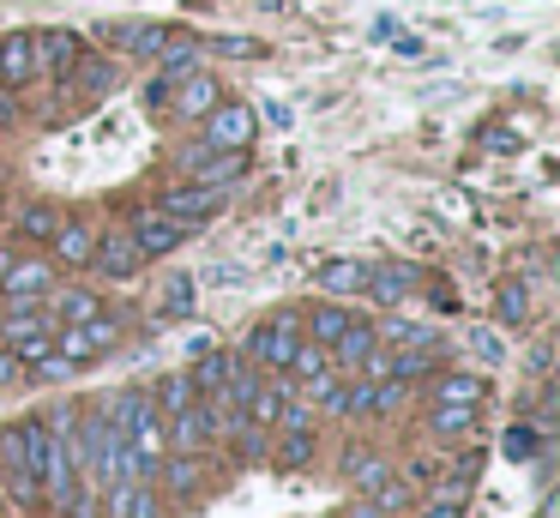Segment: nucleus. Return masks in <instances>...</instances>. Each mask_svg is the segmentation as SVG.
<instances>
[{
  "label": "nucleus",
  "instance_id": "obj_1",
  "mask_svg": "<svg viewBox=\"0 0 560 518\" xmlns=\"http://www.w3.org/2000/svg\"><path fill=\"white\" fill-rule=\"evenodd\" d=\"M295 344H302V313H271L247 332V361L254 368H290Z\"/></svg>",
  "mask_w": 560,
  "mask_h": 518
},
{
  "label": "nucleus",
  "instance_id": "obj_2",
  "mask_svg": "<svg viewBox=\"0 0 560 518\" xmlns=\"http://www.w3.org/2000/svg\"><path fill=\"white\" fill-rule=\"evenodd\" d=\"M175 169H182L187 181H206V187H235V181L247 175V151H211L206 139H194V145L175 151Z\"/></svg>",
  "mask_w": 560,
  "mask_h": 518
},
{
  "label": "nucleus",
  "instance_id": "obj_3",
  "mask_svg": "<svg viewBox=\"0 0 560 518\" xmlns=\"http://www.w3.org/2000/svg\"><path fill=\"white\" fill-rule=\"evenodd\" d=\"M254 133H259V115L247 103H235V96H223V103L199 120V139H206L211 151H247Z\"/></svg>",
  "mask_w": 560,
  "mask_h": 518
},
{
  "label": "nucleus",
  "instance_id": "obj_4",
  "mask_svg": "<svg viewBox=\"0 0 560 518\" xmlns=\"http://www.w3.org/2000/svg\"><path fill=\"white\" fill-rule=\"evenodd\" d=\"M223 199H230V187H206V181H175V187L163 193L158 205L175 217V223L199 229V223H211V217L223 211Z\"/></svg>",
  "mask_w": 560,
  "mask_h": 518
},
{
  "label": "nucleus",
  "instance_id": "obj_5",
  "mask_svg": "<svg viewBox=\"0 0 560 518\" xmlns=\"http://www.w3.org/2000/svg\"><path fill=\"white\" fill-rule=\"evenodd\" d=\"M218 103H223V79L211 67H194L187 79L170 84V115L175 120H206Z\"/></svg>",
  "mask_w": 560,
  "mask_h": 518
},
{
  "label": "nucleus",
  "instance_id": "obj_6",
  "mask_svg": "<svg viewBox=\"0 0 560 518\" xmlns=\"http://www.w3.org/2000/svg\"><path fill=\"white\" fill-rule=\"evenodd\" d=\"M103 518H163V488L151 476H121L103 488Z\"/></svg>",
  "mask_w": 560,
  "mask_h": 518
},
{
  "label": "nucleus",
  "instance_id": "obj_7",
  "mask_svg": "<svg viewBox=\"0 0 560 518\" xmlns=\"http://www.w3.org/2000/svg\"><path fill=\"white\" fill-rule=\"evenodd\" d=\"M145 265V253L133 248V235H127V223L115 229H97V248H91V272L109 277V284H127V277Z\"/></svg>",
  "mask_w": 560,
  "mask_h": 518
},
{
  "label": "nucleus",
  "instance_id": "obj_8",
  "mask_svg": "<svg viewBox=\"0 0 560 518\" xmlns=\"http://www.w3.org/2000/svg\"><path fill=\"white\" fill-rule=\"evenodd\" d=\"M31 79H43L37 31H7L0 36V91H31Z\"/></svg>",
  "mask_w": 560,
  "mask_h": 518
},
{
  "label": "nucleus",
  "instance_id": "obj_9",
  "mask_svg": "<svg viewBox=\"0 0 560 518\" xmlns=\"http://www.w3.org/2000/svg\"><path fill=\"white\" fill-rule=\"evenodd\" d=\"M416 284H422V265H410V260H386V265H368L362 296L374 301V308H404V301L416 296Z\"/></svg>",
  "mask_w": 560,
  "mask_h": 518
},
{
  "label": "nucleus",
  "instance_id": "obj_10",
  "mask_svg": "<svg viewBox=\"0 0 560 518\" xmlns=\"http://www.w3.org/2000/svg\"><path fill=\"white\" fill-rule=\"evenodd\" d=\"M97 31H103V43H109L115 55H127V60H158L163 36H170L175 24H151V19H121V24H97Z\"/></svg>",
  "mask_w": 560,
  "mask_h": 518
},
{
  "label": "nucleus",
  "instance_id": "obj_11",
  "mask_svg": "<svg viewBox=\"0 0 560 518\" xmlns=\"http://www.w3.org/2000/svg\"><path fill=\"white\" fill-rule=\"evenodd\" d=\"M127 235H133V248L145 253V260H163V253H175L187 241V223H175L163 205H151V211H139L133 223H127Z\"/></svg>",
  "mask_w": 560,
  "mask_h": 518
},
{
  "label": "nucleus",
  "instance_id": "obj_12",
  "mask_svg": "<svg viewBox=\"0 0 560 518\" xmlns=\"http://www.w3.org/2000/svg\"><path fill=\"white\" fill-rule=\"evenodd\" d=\"M55 289V265L49 260H25V253H13V265L0 272V296L7 301H43Z\"/></svg>",
  "mask_w": 560,
  "mask_h": 518
},
{
  "label": "nucleus",
  "instance_id": "obj_13",
  "mask_svg": "<svg viewBox=\"0 0 560 518\" xmlns=\"http://www.w3.org/2000/svg\"><path fill=\"white\" fill-rule=\"evenodd\" d=\"M55 248V265H73V272H85L91 265V248H97V223H85V217H61V229L49 235Z\"/></svg>",
  "mask_w": 560,
  "mask_h": 518
},
{
  "label": "nucleus",
  "instance_id": "obj_14",
  "mask_svg": "<svg viewBox=\"0 0 560 518\" xmlns=\"http://www.w3.org/2000/svg\"><path fill=\"white\" fill-rule=\"evenodd\" d=\"M79 55H85V48H79V31H67V24H49V31H37V60H43V79H67Z\"/></svg>",
  "mask_w": 560,
  "mask_h": 518
},
{
  "label": "nucleus",
  "instance_id": "obj_15",
  "mask_svg": "<svg viewBox=\"0 0 560 518\" xmlns=\"http://www.w3.org/2000/svg\"><path fill=\"white\" fill-rule=\"evenodd\" d=\"M158 67H163V79H187L194 67H206V43L199 36H187V31H170L163 36V48H158Z\"/></svg>",
  "mask_w": 560,
  "mask_h": 518
},
{
  "label": "nucleus",
  "instance_id": "obj_16",
  "mask_svg": "<svg viewBox=\"0 0 560 518\" xmlns=\"http://www.w3.org/2000/svg\"><path fill=\"white\" fill-rule=\"evenodd\" d=\"M314 284H319V296L350 301V296H362V284H368V260H326L314 272Z\"/></svg>",
  "mask_w": 560,
  "mask_h": 518
},
{
  "label": "nucleus",
  "instance_id": "obj_17",
  "mask_svg": "<svg viewBox=\"0 0 560 518\" xmlns=\"http://www.w3.org/2000/svg\"><path fill=\"white\" fill-rule=\"evenodd\" d=\"M374 349H380V332H374L368 320H355L350 332H343L338 344H331V356H338V368H331V373H362Z\"/></svg>",
  "mask_w": 560,
  "mask_h": 518
},
{
  "label": "nucleus",
  "instance_id": "obj_18",
  "mask_svg": "<svg viewBox=\"0 0 560 518\" xmlns=\"http://www.w3.org/2000/svg\"><path fill=\"white\" fill-rule=\"evenodd\" d=\"M350 325H355V308H343V301H319V308L307 313L302 337H307V344H326L331 349L343 332H350Z\"/></svg>",
  "mask_w": 560,
  "mask_h": 518
},
{
  "label": "nucleus",
  "instance_id": "obj_19",
  "mask_svg": "<svg viewBox=\"0 0 560 518\" xmlns=\"http://www.w3.org/2000/svg\"><path fill=\"white\" fill-rule=\"evenodd\" d=\"M482 398H488V380H482V373H470V368H446L434 380V404H470V410H482Z\"/></svg>",
  "mask_w": 560,
  "mask_h": 518
},
{
  "label": "nucleus",
  "instance_id": "obj_20",
  "mask_svg": "<svg viewBox=\"0 0 560 518\" xmlns=\"http://www.w3.org/2000/svg\"><path fill=\"white\" fill-rule=\"evenodd\" d=\"M230 368H235L230 349H199V361L187 368V380H194V392H199V398H218L223 385H230Z\"/></svg>",
  "mask_w": 560,
  "mask_h": 518
},
{
  "label": "nucleus",
  "instance_id": "obj_21",
  "mask_svg": "<svg viewBox=\"0 0 560 518\" xmlns=\"http://www.w3.org/2000/svg\"><path fill=\"white\" fill-rule=\"evenodd\" d=\"M343 476H350V482H355V488H362V494H374L380 482L392 476V464H386V458H380V452H368V446H350V452H343Z\"/></svg>",
  "mask_w": 560,
  "mask_h": 518
},
{
  "label": "nucleus",
  "instance_id": "obj_22",
  "mask_svg": "<svg viewBox=\"0 0 560 518\" xmlns=\"http://www.w3.org/2000/svg\"><path fill=\"white\" fill-rule=\"evenodd\" d=\"M49 296H55V308H43V313H49V320L55 325H79V320H91V313H97L103 308V301L97 296H91V289H49Z\"/></svg>",
  "mask_w": 560,
  "mask_h": 518
},
{
  "label": "nucleus",
  "instance_id": "obj_23",
  "mask_svg": "<svg viewBox=\"0 0 560 518\" xmlns=\"http://www.w3.org/2000/svg\"><path fill=\"white\" fill-rule=\"evenodd\" d=\"M194 380H187V368H175V373H163L158 385H151V404H158V416H175V410H187L194 404Z\"/></svg>",
  "mask_w": 560,
  "mask_h": 518
},
{
  "label": "nucleus",
  "instance_id": "obj_24",
  "mask_svg": "<svg viewBox=\"0 0 560 518\" xmlns=\"http://www.w3.org/2000/svg\"><path fill=\"white\" fill-rule=\"evenodd\" d=\"M67 79H85V91H91V96H109L115 84H121V67H115V60H103V55H79Z\"/></svg>",
  "mask_w": 560,
  "mask_h": 518
},
{
  "label": "nucleus",
  "instance_id": "obj_25",
  "mask_svg": "<svg viewBox=\"0 0 560 518\" xmlns=\"http://www.w3.org/2000/svg\"><path fill=\"white\" fill-rule=\"evenodd\" d=\"M494 320H500V325H512V332H518V325H530V289H524L518 277H512V284H500V296H494Z\"/></svg>",
  "mask_w": 560,
  "mask_h": 518
},
{
  "label": "nucleus",
  "instance_id": "obj_26",
  "mask_svg": "<svg viewBox=\"0 0 560 518\" xmlns=\"http://www.w3.org/2000/svg\"><path fill=\"white\" fill-rule=\"evenodd\" d=\"M464 349H470L482 368H500V361H506V337H500L494 325H464Z\"/></svg>",
  "mask_w": 560,
  "mask_h": 518
},
{
  "label": "nucleus",
  "instance_id": "obj_27",
  "mask_svg": "<svg viewBox=\"0 0 560 518\" xmlns=\"http://www.w3.org/2000/svg\"><path fill=\"white\" fill-rule=\"evenodd\" d=\"M61 217L67 211H55V205H25V211H19V241H49L55 229H61Z\"/></svg>",
  "mask_w": 560,
  "mask_h": 518
},
{
  "label": "nucleus",
  "instance_id": "obj_28",
  "mask_svg": "<svg viewBox=\"0 0 560 518\" xmlns=\"http://www.w3.org/2000/svg\"><path fill=\"white\" fill-rule=\"evenodd\" d=\"M428 428H434L440 440H464V434L476 428V410H470V404H434V416H428Z\"/></svg>",
  "mask_w": 560,
  "mask_h": 518
},
{
  "label": "nucleus",
  "instance_id": "obj_29",
  "mask_svg": "<svg viewBox=\"0 0 560 518\" xmlns=\"http://www.w3.org/2000/svg\"><path fill=\"white\" fill-rule=\"evenodd\" d=\"M314 452H319L314 428H283V440H278V464H283V470H302V464H314Z\"/></svg>",
  "mask_w": 560,
  "mask_h": 518
},
{
  "label": "nucleus",
  "instance_id": "obj_30",
  "mask_svg": "<svg viewBox=\"0 0 560 518\" xmlns=\"http://www.w3.org/2000/svg\"><path fill=\"white\" fill-rule=\"evenodd\" d=\"M374 332H380V344H440V337H434V325H422V320H404V313H392V320L386 325H374Z\"/></svg>",
  "mask_w": 560,
  "mask_h": 518
},
{
  "label": "nucleus",
  "instance_id": "obj_31",
  "mask_svg": "<svg viewBox=\"0 0 560 518\" xmlns=\"http://www.w3.org/2000/svg\"><path fill=\"white\" fill-rule=\"evenodd\" d=\"M211 55H223V60H266L271 55V43H259V36H211Z\"/></svg>",
  "mask_w": 560,
  "mask_h": 518
},
{
  "label": "nucleus",
  "instance_id": "obj_32",
  "mask_svg": "<svg viewBox=\"0 0 560 518\" xmlns=\"http://www.w3.org/2000/svg\"><path fill=\"white\" fill-rule=\"evenodd\" d=\"M326 368H331L326 344H307V337H302V344H295V356H290V368H283V373H295V380H319Z\"/></svg>",
  "mask_w": 560,
  "mask_h": 518
},
{
  "label": "nucleus",
  "instance_id": "obj_33",
  "mask_svg": "<svg viewBox=\"0 0 560 518\" xmlns=\"http://www.w3.org/2000/svg\"><path fill=\"white\" fill-rule=\"evenodd\" d=\"M368 500H374L380 506V513H404V506H416V494H410V482H398V476H386V482H380V488L374 494H368Z\"/></svg>",
  "mask_w": 560,
  "mask_h": 518
},
{
  "label": "nucleus",
  "instance_id": "obj_34",
  "mask_svg": "<svg viewBox=\"0 0 560 518\" xmlns=\"http://www.w3.org/2000/svg\"><path fill=\"white\" fill-rule=\"evenodd\" d=\"M163 313H170V320H187V313H194V277H170V289H163Z\"/></svg>",
  "mask_w": 560,
  "mask_h": 518
},
{
  "label": "nucleus",
  "instance_id": "obj_35",
  "mask_svg": "<svg viewBox=\"0 0 560 518\" xmlns=\"http://www.w3.org/2000/svg\"><path fill=\"white\" fill-rule=\"evenodd\" d=\"M13 385H25V361L0 344V392H13Z\"/></svg>",
  "mask_w": 560,
  "mask_h": 518
},
{
  "label": "nucleus",
  "instance_id": "obj_36",
  "mask_svg": "<svg viewBox=\"0 0 560 518\" xmlns=\"http://www.w3.org/2000/svg\"><path fill=\"white\" fill-rule=\"evenodd\" d=\"M506 458H536V428H506Z\"/></svg>",
  "mask_w": 560,
  "mask_h": 518
},
{
  "label": "nucleus",
  "instance_id": "obj_37",
  "mask_svg": "<svg viewBox=\"0 0 560 518\" xmlns=\"http://www.w3.org/2000/svg\"><path fill=\"white\" fill-rule=\"evenodd\" d=\"M254 115H266L271 127H290V120H295V115H290V103H266V108H254Z\"/></svg>",
  "mask_w": 560,
  "mask_h": 518
},
{
  "label": "nucleus",
  "instance_id": "obj_38",
  "mask_svg": "<svg viewBox=\"0 0 560 518\" xmlns=\"http://www.w3.org/2000/svg\"><path fill=\"white\" fill-rule=\"evenodd\" d=\"M368 36H374V43H392V36H398V19H392V12H386V19H374V24H368Z\"/></svg>",
  "mask_w": 560,
  "mask_h": 518
},
{
  "label": "nucleus",
  "instance_id": "obj_39",
  "mask_svg": "<svg viewBox=\"0 0 560 518\" xmlns=\"http://www.w3.org/2000/svg\"><path fill=\"white\" fill-rule=\"evenodd\" d=\"M343 518H386V513L374 500H355V506H343Z\"/></svg>",
  "mask_w": 560,
  "mask_h": 518
},
{
  "label": "nucleus",
  "instance_id": "obj_40",
  "mask_svg": "<svg viewBox=\"0 0 560 518\" xmlns=\"http://www.w3.org/2000/svg\"><path fill=\"white\" fill-rule=\"evenodd\" d=\"M548 356H555V349H548V344H536V349H530V373H548Z\"/></svg>",
  "mask_w": 560,
  "mask_h": 518
},
{
  "label": "nucleus",
  "instance_id": "obj_41",
  "mask_svg": "<svg viewBox=\"0 0 560 518\" xmlns=\"http://www.w3.org/2000/svg\"><path fill=\"white\" fill-rule=\"evenodd\" d=\"M7 265H13V248H0V272H7Z\"/></svg>",
  "mask_w": 560,
  "mask_h": 518
}]
</instances>
